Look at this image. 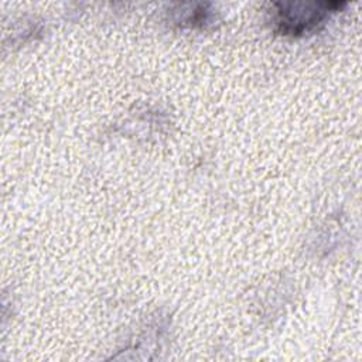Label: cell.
Segmentation results:
<instances>
[{
	"mask_svg": "<svg viewBox=\"0 0 362 362\" xmlns=\"http://www.w3.org/2000/svg\"><path fill=\"white\" fill-rule=\"evenodd\" d=\"M341 3H279L276 23L286 34L298 35L318 25Z\"/></svg>",
	"mask_w": 362,
	"mask_h": 362,
	"instance_id": "6da1fadb",
	"label": "cell"
}]
</instances>
